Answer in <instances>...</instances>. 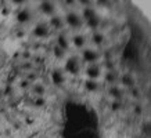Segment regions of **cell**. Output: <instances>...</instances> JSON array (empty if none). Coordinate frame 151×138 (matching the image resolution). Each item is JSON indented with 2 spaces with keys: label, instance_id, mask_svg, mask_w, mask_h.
<instances>
[{
  "label": "cell",
  "instance_id": "obj_1",
  "mask_svg": "<svg viewBox=\"0 0 151 138\" xmlns=\"http://www.w3.org/2000/svg\"><path fill=\"white\" fill-rule=\"evenodd\" d=\"M81 17L83 19V23H86L92 31H99L101 23V17L97 14V11L90 6H86L81 13Z\"/></svg>",
  "mask_w": 151,
  "mask_h": 138
},
{
  "label": "cell",
  "instance_id": "obj_2",
  "mask_svg": "<svg viewBox=\"0 0 151 138\" xmlns=\"http://www.w3.org/2000/svg\"><path fill=\"white\" fill-rule=\"evenodd\" d=\"M64 73H68L71 76H78L82 70V61L78 55H71L64 62Z\"/></svg>",
  "mask_w": 151,
  "mask_h": 138
},
{
  "label": "cell",
  "instance_id": "obj_3",
  "mask_svg": "<svg viewBox=\"0 0 151 138\" xmlns=\"http://www.w3.org/2000/svg\"><path fill=\"white\" fill-rule=\"evenodd\" d=\"M81 61L85 62L87 65H93V64H99V61L101 58V54L96 48H93V47H85L81 53Z\"/></svg>",
  "mask_w": 151,
  "mask_h": 138
},
{
  "label": "cell",
  "instance_id": "obj_4",
  "mask_svg": "<svg viewBox=\"0 0 151 138\" xmlns=\"http://www.w3.org/2000/svg\"><path fill=\"white\" fill-rule=\"evenodd\" d=\"M63 18H64L65 25H68L71 29H75V31L81 29L85 25L82 17H81V13H76V11H68Z\"/></svg>",
  "mask_w": 151,
  "mask_h": 138
},
{
  "label": "cell",
  "instance_id": "obj_5",
  "mask_svg": "<svg viewBox=\"0 0 151 138\" xmlns=\"http://www.w3.org/2000/svg\"><path fill=\"white\" fill-rule=\"evenodd\" d=\"M50 80L55 87H63L67 82V76L61 68H54L50 73Z\"/></svg>",
  "mask_w": 151,
  "mask_h": 138
},
{
  "label": "cell",
  "instance_id": "obj_6",
  "mask_svg": "<svg viewBox=\"0 0 151 138\" xmlns=\"http://www.w3.org/2000/svg\"><path fill=\"white\" fill-rule=\"evenodd\" d=\"M85 75L89 80H99L103 76V68L99 64H93V65H87L85 68Z\"/></svg>",
  "mask_w": 151,
  "mask_h": 138
},
{
  "label": "cell",
  "instance_id": "obj_7",
  "mask_svg": "<svg viewBox=\"0 0 151 138\" xmlns=\"http://www.w3.org/2000/svg\"><path fill=\"white\" fill-rule=\"evenodd\" d=\"M33 36L37 39H45L50 35V26L47 22H37L32 29Z\"/></svg>",
  "mask_w": 151,
  "mask_h": 138
},
{
  "label": "cell",
  "instance_id": "obj_8",
  "mask_svg": "<svg viewBox=\"0 0 151 138\" xmlns=\"http://www.w3.org/2000/svg\"><path fill=\"white\" fill-rule=\"evenodd\" d=\"M39 10H40V13L43 15H47V17H51V15H54L55 14V3L53 1H40L39 3Z\"/></svg>",
  "mask_w": 151,
  "mask_h": 138
},
{
  "label": "cell",
  "instance_id": "obj_9",
  "mask_svg": "<svg viewBox=\"0 0 151 138\" xmlns=\"http://www.w3.org/2000/svg\"><path fill=\"white\" fill-rule=\"evenodd\" d=\"M55 46L60 47L63 51H67L69 50V47H71V41H69V37L65 35V33H58L57 37H55Z\"/></svg>",
  "mask_w": 151,
  "mask_h": 138
},
{
  "label": "cell",
  "instance_id": "obj_10",
  "mask_svg": "<svg viewBox=\"0 0 151 138\" xmlns=\"http://www.w3.org/2000/svg\"><path fill=\"white\" fill-rule=\"evenodd\" d=\"M32 21V13L31 10L24 7L17 13V22L21 23V25H25V23H29Z\"/></svg>",
  "mask_w": 151,
  "mask_h": 138
},
{
  "label": "cell",
  "instance_id": "obj_11",
  "mask_svg": "<svg viewBox=\"0 0 151 138\" xmlns=\"http://www.w3.org/2000/svg\"><path fill=\"white\" fill-rule=\"evenodd\" d=\"M69 41L72 43V46L75 47V48H78V50H83L85 48V46H86V36L85 35H82V33H75L71 39H69Z\"/></svg>",
  "mask_w": 151,
  "mask_h": 138
},
{
  "label": "cell",
  "instance_id": "obj_12",
  "mask_svg": "<svg viewBox=\"0 0 151 138\" xmlns=\"http://www.w3.org/2000/svg\"><path fill=\"white\" fill-rule=\"evenodd\" d=\"M49 26H50V29L53 28V29H57V31H63L64 29V18L61 17V15H58V14H54V15H51L50 17V21H49Z\"/></svg>",
  "mask_w": 151,
  "mask_h": 138
},
{
  "label": "cell",
  "instance_id": "obj_13",
  "mask_svg": "<svg viewBox=\"0 0 151 138\" xmlns=\"http://www.w3.org/2000/svg\"><path fill=\"white\" fill-rule=\"evenodd\" d=\"M83 87L89 92H97V91H100L101 83L99 80H89V79H86L85 83H83Z\"/></svg>",
  "mask_w": 151,
  "mask_h": 138
},
{
  "label": "cell",
  "instance_id": "obj_14",
  "mask_svg": "<svg viewBox=\"0 0 151 138\" xmlns=\"http://www.w3.org/2000/svg\"><path fill=\"white\" fill-rule=\"evenodd\" d=\"M108 95L111 97V98H114V101H121L122 100V97H124V91L121 90V87H118V86H111V87H108Z\"/></svg>",
  "mask_w": 151,
  "mask_h": 138
},
{
  "label": "cell",
  "instance_id": "obj_15",
  "mask_svg": "<svg viewBox=\"0 0 151 138\" xmlns=\"http://www.w3.org/2000/svg\"><path fill=\"white\" fill-rule=\"evenodd\" d=\"M92 43L96 47H101L105 43V35L100 31H94L92 35Z\"/></svg>",
  "mask_w": 151,
  "mask_h": 138
},
{
  "label": "cell",
  "instance_id": "obj_16",
  "mask_svg": "<svg viewBox=\"0 0 151 138\" xmlns=\"http://www.w3.org/2000/svg\"><path fill=\"white\" fill-rule=\"evenodd\" d=\"M31 90L36 97H45V94H46V86L43 83H33L31 86Z\"/></svg>",
  "mask_w": 151,
  "mask_h": 138
},
{
  "label": "cell",
  "instance_id": "obj_17",
  "mask_svg": "<svg viewBox=\"0 0 151 138\" xmlns=\"http://www.w3.org/2000/svg\"><path fill=\"white\" fill-rule=\"evenodd\" d=\"M121 80H122V84L126 86V87H134V79H133L132 75H124Z\"/></svg>",
  "mask_w": 151,
  "mask_h": 138
},
{
  "label": "cell",
  "instance_id": "obj_18",
  "mask_svg": "<svg viewBox=\"0 0 151 138\" xmlns=\"http://www.w3.org/2000/svg\"><path fill=\"white\" fill-rule=\"evenodd\" d=\"M45 105H46V98L45 97H36L33 100V106L35 108H43Z\"/></svg>",
  "mask_w": 151,
  "mask_h": 138
},
{
  "label": "cell",
  "instance_id": "obj_19",
  "mask_svg": "<svg viewBox=\"0 0 151 138\" xmlns=\"http://www.w3.org/2000/svg\"><path fill=\"white\" fill-rule=\"evenodd\" d=\"M53 54H54V57L55 58H58V60H63L65 57V51H63L60 47H57V46H54L53 47Z\"/></svg>",
  "mask_w": 151,
  "mask_h": 138
},
{
  "label": "cell",
  "instance_id": "obj_20",
  "mask_svg": "<svg viewBox=\"0 0 151 138\" xmlns=\"http://www.w3.org/2000/svg\"><path fill=\"white\" fill-rule=\"evenodd\" d=\"M122 108V101H112L111 102V110L112 112H118Z\"/></svg>",
  "mask_w": 151,
  "mask_h": 138
},
{
  "label": "cell",
  "instance_id": "obj_21",
  "mask_svg": "<svg viewBox=\"0 0 151 138\" xmlns=\"http://www.w3.org/2000/svg\"><path fill=\"white\" fill-rule=\"evenodd\" d=\"M28 83H31V84H33V83H36L37 80V76L36 73H33V72H29V73L27 75V79H25Z\"/></svg>",
  "mask_w": 151,
  "mask_h": 138
},
{
  "label": "cell",
  "instance_id": "obj_22",
  "mask_svg": "<svg viewBox=\"0 0 151 138\" xmlns=\"http://www.w3.org/2000/svg\"><path fill=\"white\" fill-rule=\"evenodd\" d=\"M105 80H107V83H115L116 82V76L114 75V72H107V75H105Z\"/></svg>",
  "mask_w": 151,
  "mask_h": 138
},
{
  "label": "cell",
  "instance_id": "obj_23",
  "mask_svg": "<svg viewBox=\"0 0 151 138\" xmlns=\"http://www.w3.org/2000/svg\"><path fill=\"white\" fill-rule=\"evenodd\" d=\"M130 95L134 97V98H139V97H140V91H139V88H136V87L130 88Z\"/></svg>",
  "mask_w": 151,
  "mask_h": 138
},
{
  "label": "cell",
  "instance_id": "obj_24",
  "mask_svg": "<svg viewBox=\"0 0 151 138\" xmlns=\"http://www.w3.org/2000/svg\"><path fill=\"white\" fill-rule=\"evenodd\" d=\"M31 86H32V84H31V83H28L27 80H24V82L19 83V87L21 88H28V87H31Z\"/></svg>",
  "mask_w": 151,
  "mask_h": 138
},
{
  "label": "cell",
  "instance_id": "obj_25",
  "mask_svg": "<svg viewBox=\"0 0 151 138\" xmlns=\"http://www.w3.org/2000/svg\"><path fill=\"white\" fill-rule=\"evenodd\" d=\"M142 112H143V108L140 105H134V113H136V115H142Z\"/></svg>",
  "mask_w": 151,
  "mask_h": 138
},
{
  "label": "cell",
  "instance_id": "obj_26",
  "mask_svg": "<svg viewBox=\"0 0 151 138\" xmlns=\"http://www.w3.org/2000/svg\"><path fill=\"white\" fill-rule=\"evenodd\" d=\"M21 36H25V31H19L18 32V37H21Z\"/></svg>",
  "mask_w": 151,
  "mask_h": 138
}]
</instances>
